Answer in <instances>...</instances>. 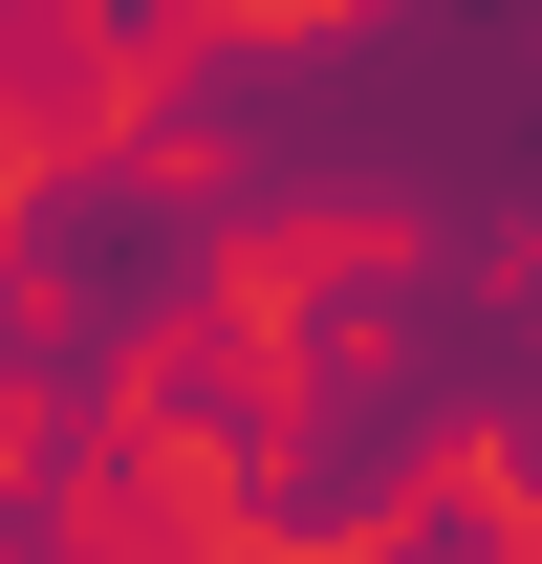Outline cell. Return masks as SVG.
Wrapping results in <instances>:
<instances>
[{"instance_id":"6da1fadb","label":"cell","mask_w":542,"mask_h":564,"mask_svg":"<svg viewBox=\"0 0 542 564\" xmlns=\"http://www.w3.org/2000/svg\"><path fill=\"white\" fill-rule=\"evenodd\" d=\"M369 564H499V521H477V499H391V521H369Z\"/></svg>"}]
</instances>
